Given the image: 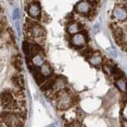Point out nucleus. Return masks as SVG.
I'll list each match as a JSON object with an SVG mask.
<instances>
[{
  "mask_svg": "<svg viewBox=\"0 0 127 127\" xmlns=\"http://www.w3.org/2000/svg\"><path fill=\"white\" fill-rule=\"evenodd\" d=\"M114 15L119 21H125L127 19V8L116 7L114 10Z\"/></svg>",
  "mask_w": 127,
  "mask_h": 127,
  "instance_id": "20e7f679",
  "label": "nucleus"
},
{
  "mask_svg": "<svg viewBox=\"0 0 127 127\" xmlns=\"http://www.w3.org/2000/svg\"><path fill=\"white\" fill-rule=\"evenodd\" d=\"M126 1H127V0H126Z\"/></svg>",
  "mask_w": 127,
  "mask_h": 127,
  "instance_id": "f8f14e48",
  "label": "nucleus"
},
{
  "mask_svg": "<svg viewBox=\"0 0 127 127\" xmlns=\"http://www.w3.org/2000/svg\"><path fill=\"white\" fill-rule=\"evenodd\" d=\"M76 10L79 12V13L86 14L89 11V5L86 2H79L76 6Z\"/></svg>",
  "mask_w": 127,
  "mask_h": 127,
  "instance_id": "423d86ee",
  "label": "nucleus"
},
{
  "mask_svg": "<svg viewBox=\"0 0 127 127\" xmlns=\"http://www.w3.org/2000/svg\"><path fill=\"white\" fill-rule=\"evenodd\" d=\"M28 13L31 17L37 18L40 14V8L37 4H31L28 8Z\"/></svg>",
  "mask_w": 127,
  "mask_h": 127,
  "instance_id": "39448f33",
  "label": "nucleus"
},
{
  "mask_svg": "<svg viewBox=\"0 0 127 127\" xmlns=\"http://www.w3.org/2000/svg\"><path fill=\"white\" fill-rule=\"evenodd\" d=\"M69 32L71 33H76L77 30H78V26L76 25L75 23H73V24H71L69 28Z\"/></svg>",
  "mask_w": 127,
  "mask_h": 127,
  "instance_id": "9d476101",
  "label": "nucleus"
},
{
  "mask_svg": "<svg viewBox=\"0 0 127 127\" xmlns=\"http://www.w3.org/2000/svg\"><path fill=\"white\" fill-rule=\"evenodd\" d=\"M13 66L14 67V69L17 70V71H18V72L22 71V61H21V58H20V56L18 55L14 57Z\"/></svg>",
  "mask_w": 127,
  "mask_h": 127,
  "instance_id": "6e6552de",
  "label": "nucleus"
},
{
  "mask_svg": "<svg viewBox=\"0 0 127 127\" xmlns=\"http://www.w3.org/2000/svg\"><path fill=\"white\" fill-rule=\"evenodd\" d=\"M91 1H92V0H91Z\"/></svg>",
  "mask_w": 127,
  "mask_h": 127,
  "instance_id": "9b49d317",
  "label": "nucleus"
},
{
  "mask_svg": "<svg viewBox=\"0 0 127 127\" xmlns=\"http://www.w3.org/2000/svg\"><path fill=\"white\" fill-rule=\"evenodd\" d=\"M1 107L2 110L5 108L6 106L8 105H10V103L14 102L16 100V98L14 95L13 91H10L9 89L3 90L1 92Z\"/></svg>",
  "mask_w": 127,
  "mask_h": 127,
  "instance_id": "f257e3e1",
  "label": "nucleus"
},
{
  "mask_svg": "<svg viewBox=\"0 0 127 127\" xmlns=\"http://www.w3.org/2000/svg\"><path fill=\"white\" fill-rule=\"evenodd\" d=\"M57 83V75H52L48 78L45 82L41 85V90L42 91H50L53 90Z\"/></svg>",
  "mask_w": 127,
  "mask_h": 127,
  "instance_id": "f03ea898",
  "label": "nucleus"
},
{
  "mask_svg": "<svg viewBox=\"0 0 127 127\" xmlns=\"http://www.w3.org/2000/svg\"><path fill=\"white\" fill-rule=\"evenodd\" d=\"M72 40H73L74 45H75L76 46H81L85 42V38H84V37H83L82 34H79V33L75 35L74 37H73V39Z\"/></svg>",
  "mask_w": 127,
  "mask_h": 127,
  "instance_id": "0eeeda50",
  "label": "nucleus"
},
{
  "mask_svg": "<svg viewBox=\"0 0 127 127\" xmlns=\"http://www.w3.org/2000/svg\"><path fill=\"white\" fill-rule=\"evenodd\" d=\"M11 83L16 87V89L24 90L25 85H24V79L22 75L20 74H14L10 78Z\"/></svg>",
  "mask_w": 127,
  "mask_h": 127,
  "instance_id": "7ed1b4c3",
  "label": "nucleus"
},
{
  "mask_svg": "<svg viewBox=\"0 0 127 127\" xmlns=\"http://www.w3.org/2000/svg\"><path fill=\"white\" fill-rule=\"evenodd\" d=\"M13 93L15 98H17L18 100H19V99H25V93H24L23 90L15 89L13 91Z\"/></svg>",
  "mask_w": 127,
  "mask_h": 127,
  "instance_id": "1a4fd4ad",
  "label": "nucleus"
}]
</instances>
